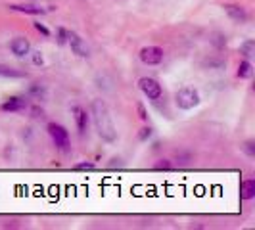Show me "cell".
Returning <instances> with one entry per match:
<instances>
[{"instance_id":"1","label":"cell","mask_w":255,"mask_h":230,"mask_svg":"<svg viewBox=\"0 0 255 230\" xmlns=\"http://www.w3.org/2000/svg\"><path fill=\"white\" fill-rule=\"evenodd\" d=\"M92 117H94V125H96L100 138L106 140V142H115L117 140V130H115V125H113L111 113H109L106 102L100 100V98L92 100Z\"/></svg>"},{"instance_id":"2","label":"cell","mask_w":255,"mask_h":230,"mask_svg":"<svg viewBox=\"0 0 255 230\" xmlns=\"http://www.w3.org/2000/svg\"><path fill=\"white\" fill-rule=\"evenodd\" d=\"M175 102H177L180 109H192V107H196L200 104V94H198V90H194L190 86H184L175 94Z\"/></svg>"},{"instance_id":"3","label":"cell","mask_w":255,"mask_h":230,"mask_svg":"<svg viewBox=\"0 0 255 230\" xmlns=\"http://www.w3.org/2000/svg\"><path fill=\"white\" fill-rule=\"evenodd\" d=\"M48 134L60 150H64V152L69 150V132L65 130V127H62L58 123H48Z\"/></svg>"},{"instance_id":"4","label":"cell","mask_w":255,"mask_h":230,"mask_svg":"<svg viewBox=\"0 0 255 230\" xmlns=\"http://www.w3.org/2000/svg\"><path fill=\"white\" fill-rule=\"evenodd\" d=\"M138 86H140V90L144 92V96H148V100H159L161 94H163L161 84H159L155 79H152V77H142V79L138 81Z\"/></svg>"},{"instance_id":"5","label":"cell","mask_w":255,"mask_h":230,"mask_svg":"<svg viewBox=\"0 0 255 230\" xmlns=\"http://www.w3.org/2000/svg\"><path fill=\"white\" fill-rule=\"evenodd\" d=\"M163 50L159 46H146L140 50V60L146 63V65H157L163 62Z\"/></svg>"},{"instance_id":"6","label":"cell","mask_w":255,"mask_h":230,"mask_svg":"<svg viewBox=\"0 0 255 230\" xmlns=\"http://www.w3.org/2000/svg\"><path fill=\"white\" fill-rule=\"evenodd\" d=\"M67 42L71 44V50H73V54H77L79 58H88L90 50H88L86 42H85V41H83L77 33H67Z\"/></svg>"},{"instance_id":"7","label":"cell","mask_w":255,"mask_h":230,"mask_svg":"<svg viewBox=\"0 0 255 230\" xmlns=\"http://www.w3.org/2000/svg\"><path fill=\"white\" fill-rule=\"evenodd\" d=\"M225 12L229 14V18L234 23H246V20H248V12L238 4H227Z\"/></svg>"},{"instance_id":"8","label":"cell","mask_w":255,"mask_h":230,"mask_svg":"<svg viewBox=\"0 0 255 230\" xmlns=\"http://www.w3.org/2000/svg\"><path fill=\"white\" fill-rule=\"evenodd\" d=\"M10 50L14 52L18 58H23V56H27L31 52V44H29V41H27L25 37H16L10 42Z\"/></svg>"},{"instance_id":"9","label":"cell","mask_w":255,"mask_h":230,"mask_svg":"<svg viewBox=\"0 0 255 230\" xmlns=\"http://www.w3.org/2000/svg\"><path fill=\"white\" fill-rule=\"evenodd\" d=\"M73 117H75L79 132L83 134V132L88 128V115H86V109H83L81 105H75V107H73Z\"/></svg>"},{"instance_id":"10","label":"cell","mask_w":255,"mask_h":230,"mask_svg":"<svg viewBox=\"0 0 255 230\" xmlns=\"http://www.w3.org/2000/svg\"><path fill=\"white\" fill-rule=\"evenodd\" d=\"M25 107H27V100L21 98V96H14V98H10L8 102L2 104V109H4V111H10V113H14V111H23Z\"/></svg>"},{"instance_id":"11","label":"cell","mask_w":255,"mask_h":230,"mask_svg":"<svg viewBox=\"0 0 255 230\" xmlns=\"http://www.w3.org/2000/svg\"><path fill=\"white\" fill-rule=\"evenodd\" d=\"M8 8L14 10V12H23V14H29V16H41V14H44V8H41V6H33V4H10Z\"/></svg>"},{"instance_id":"12","label":"cell","mask_w":255,"mask_h":230,"mask_svg":"<svg viewBox=\"0 0 255 230\" xmlns=\"http://www.w3.org/2000/svg\"><path fill=\"white\" fill-rule=\"evenodd\" d=\"M240 196H242V200H254L255 198V180H246V182L242 184Z\"/></svg>"},{"instance_id":"13","label":"cell","mask_w":255,"mask_h":230,"mask_svg":"<svg viewBox=\"0 0 255 230\" xmlns=\"http://www.w3.org/2000/svg\"><path fill=\"white\" fill-rule=\"evenodd\" d=\"M252 75H254V65L248 60L240 62V65H238V77L240 79H250Z\"/></svg>"},{"instance_id":"14","label":"cell","mask_w":255,"mask_h":230,"mask_svg":"<svg viewBox=\"0 0 255 230\" xmlns=\"http://www.w3.org/2000/svg\"><path fill=\"white\" fill-rule=\"evenodd\" d=\"M240 54L246 56V58L255 56V42L254 41H246V42H242V44H240Z\"/></svg>"},{"instance_id":"15","label":"cell","mask_w":255,"mask_h":230,"mask_svg":"<svg viewBox=\"0 0 255 230\" xmlns=\"http://www.w3.org/2000/svg\"><path fill=\"white\" fill-rule=\"evenodd\" d=\"M0 75L20 79V77H25V73H23V71H18V69H14V67H8V65H0Z\"/></svg>"},{"instance_id":"16","label":"cell","mask_w":255,"mask_h":230,"mask_svg":"<svg viewBox=\"0 0 255 230\" xmlns=\"http://www.w3.org/2000/svg\"><path fill=\"white\" fill-rule=\"evenodd\" d=\"M58 42H60V44H65V42H67V31L62 29V27L58 29Z\"/></svg>"},{"instance_id":"17","label":"cell","mask_w":255,"mask_h":230,"mask_svg":"<svg viewBox=\"0 0 255 230\" xmlns=\"http://www.w3.org/2000/svg\"><path fill=\"white\" fill-rule=\"evenodd\" d=\"M136 109H138V115H140V119H142V121H148V113H146V107H144V104H136Z\"/></svg>"},{"instance_id":"18","label":"cell","mask_w":255,"mask_h":230,"mask_svg":"<svg viewBox=\"0 0 255 230\" xmlns=\"http://www.w3.org/2000/svg\"><path fill=\"white\" fill-rule=\"evenodd\" d=\"M33 63H35V65H42V63H44L41 52H33Z\"/></svg>"},{"instance_id":"19","label":"cell","mask_w":255,"mask_h":230,"mask_svg":"<svg viewBox=\"0 0 255 230\" xmlns=\"http://www.w3.org/2000/svg\"><path fill=\"white\" fill-rule=\"evenodd\" d=\"M31 94H35L37 98H41V96L44 94V88H42V86H39V84H35V86H31Z\"/></svg>"},{"instance_id":"20","label":"cell","mask_w":255,"mask_h":230,"mask_svg":"<svg viewBox=\"0 0 255 230\" xmlns=\"http://www.w3.org/2000/svg\"><path fill=\"white\" fill-rule=\"evenodd\" d=\"M35 29H37L39 33H42L44 37H50V31H48V27H44L42 23H35Z\"/></svg>"},{"instance_id":"21","label":"cell","mask_w":255,"mask_h":230,"mask_svg":"<svg viewBox=\"0 0 255 230\" xmlns=\"http://www.w3.org/2000/svg\"><path fill=\"white\" fill-rule=\"evenodd\" d=\"M150 136H152V128L150 127L142 128V132H140V140H146V138H150Z\"/></svg>"},{"instance_id":"22","label":"cell","mask_w":255,"mask_h":230,"mask_svg":"<svg viewBox=\"0 0 255 230\" xmlns=\"http://www.w3.org/2000/svg\"><path fill=\"white\" fill-rule=\"evenodd\" d=\"M77 171H85V169H94V163H79L75 165Z\"/></svg>"},{"instance_id":"23","label":"cell","mask_w":255,"mask_h":230,"mask_svg":"<svg viewBox=\"0 0 255 230\" xmlns=\"http://www.w3.org/2000/svg\"><path fill=\"white\" fill-rule=\"evenodd\" d=\"M244 150L248 152V155H255V148H254V142L250 140V142H246V146H244Z\"/></svg>"},{"instance_id":"24","label":"cell","mask_w":255,"mask_h":230,"mask_svg":"<svg viewBox=\"0 0 255 230\" xmlns=\"http://www.w3.org/2000/svg\"><path fill=\"white\" fill-rule=\"evenodd\" d=\"M155 169H171V163H169L167 159H163L161 163H157V165H155Z\"/></svg>"},{"instance_id":"25","label":"cell","mask_w":255,"mask_h":230,"mask_svg":"<svg viewBox=\"0 0 255 230\" xmlns=\"http://www.w3.org/2000/svg\"><path fill=\"white\" fill-rule=\"evenodd\" d=\"M33 117H41V119H42V117H44V111L39 109V107H33Z\"/></svg>"}]
</instances>
